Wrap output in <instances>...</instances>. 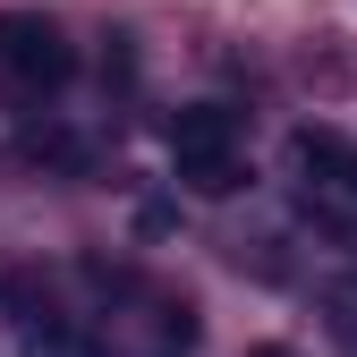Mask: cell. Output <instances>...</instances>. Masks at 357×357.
<instances>
[{"instance_id":"cell-2","label":"cell","mask_w":357,"mask_h":357,"mask_svg":"<svg viewBox=\"0 0 357 357\" xmlns=\"http://www.w3.org/2000/svg\"><path fill=\"white\" fill-rule=\"evenodd\" d=\"M170 162L178 170H213V162H238V111L221 102H196L170 119Z\"/></svg>"},{"instance_id":"cell-3","label":"cell","mask_w":357,"mask_h":357,"mask_svg":"<svg viewBox=\"0 0 357 357\" xmlns=\"http://www.w3.org/2000/svg\"><path fill=\"white\" fill-rule=\"evenodd\" d=\"M289 153H298V170H315V188L357 196V145H349V137H332V128H298Z\"/></svg>"},{"instance_id":"cell-4","label":"cell","mask_w":357,"mask_h":357,"mask_svg":"<svg viewBox=\"0 0 357 357\" xmlns=\"http://www.w3.org/2000/svg\"><path fill=\"white\" fill-rule=\"evenodd\" d=\"M17 153H26V162H52V170H85V145L68 137V128H26Z\"/></svg>"},{"instance_id":"cell-5","label":"cell","mask_w":357,"mask_h":357,"mask_svg":"<svg viewBox=\"0 0 357 357\" xmlns=\"http://www.w3.org/2000/svg\"><path fill=\"white\" fill-rule=\"evenodd\" d=\"M153 340H162V357H188V349H196V306H162Z\"/></svg>"},{"instance_id":"cell-1","label":"cell","mask_w":357,"mask_h":357,"mask_svg":"<svg viewBox=\"0 0 357 357\" xmlns=\"http://www.w3.org/2000/svg\"><path fill=\"white\" fill-rule=\"evenodd\" d=\"M0 77H9L17 94H60L77 77V43L43 9H0Z\"/></svg>"},{"instance_id":"cell-6","label":"cell","mask_w":357,"mask_h":357,"mask_svg":"<svg viewBox=\"0 0 357 357\" xmlns=\"http://www.w3.org/2000/svg\"><path fill=\"white\" fill-rule=\"evenodd\" d=\"M247 357H298V349H281V340H264V349H247Z\"/></svg>"}]
</instances>
